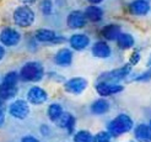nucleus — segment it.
Returning <instances> with one entry per match:
<instances>
[{
  "label": "nucleus",
  "instance_id": "4be33fe9",
  "mask_svg": "<svg viewBox=\"0 0 151 142\" xmlns=\"http://www.w3.org/2000/svg\"><path fill=\"white\" fill-rule=\"evenodd\" d=\"M109 110V103L106 99H97L91 104V111L95 115H103L108 113Z\"/></svg>",
  "mask_w": 151,
  "mask_h": 142
},
{
  "label": "nucleus",
  "instance_id": "e433bc0d",
  "mask_svg": "<svg viewBox=\"0 0 151 142\" xmlns=\"http://www.w3.org/2000/svg\"><path fill=\"white\" fill-rule=\"evenodd\" d=\"M0 104H1V101H0Z\"/></svg>",
  "mask_w": 151,
  "mask_h": 142
},
{
  "label": "nucleus",
  "instance_id": "aec40b11",
  "mask_svg": "<svg viewBox=\"0 0 151 142\" xmlns=\"http://www.w3.org/2000/svg\"><path fill=\"white\" fill-rule=\"evenodd\" d=\"M117 44L120 50H129L135 44V40L130 33H125V32H120L117 37Z\"/></svg>",
  "mask_w": 151,
  "mask_h": 142
},
{
  "label": "nucleus",
  "instance_id": "2eb2a0df",
  "mask_svg": "<svg viewBox=\"0 0 151 142\" xmlns=\"http://www.w3.org/2000/svg\"><path fill=\"white\" fill-rule=\"evenodd\" d=\"M54 62L58 66L62 67H68L70 66L73 62V52L69 48H62L57 52V55L54 57Z\"/></svg>",
  "mask_w": 151,
  "mask_h": 142
},
{
  "label": "nucleus",
  "instance_id": "423d86ee",
  "mask_svg": "<svg viewBox=\"0 0 151 142\" xmlns=\"http://www.w3.org/2000/svg\"><path fill=\"white\" fill-rule=\"evenodd\" d=\"M124 87L118 83H109V82H99L96 84V92L101 96H111L123 92Z\"/></svg>",
  "mask_w": 151,
  "mask_h": 142
},
{
  "label": "nucleus",
  "instance_id": "7ed1b4c3",
  "mask_svg": "<svg viewBox=\"0 0 151 142\" xmlns=\"http://www.w3.org/2000/svg\"><path fill=\"white\" fill-rule=\"evenodd\" d=\"M44 76L43 66L38 62H27L21 68L20 77L25 82H40Z\"/></svg>",
  "mask_w": 151,
  "mask_h": 142
},
{
  "label": "nucleus",
  "instance_id": "c756f323",
  "mask_svg": "<svg viewBox=\"0 0 151 142\" xmlns=\"http://www.w3.org/2000/svg\"><path fill=\"white\" fill-rule=\"evenodd\" d=\"M21 142H40V140H38V138H36L35 136L28 135V136H25L24 138H22Z\"/></svg>",
  "mask_w": 151,
  "mask_h": 142
},
{
  "label": "nucleus",
  "instance_id": "1a4fd4ad",
  "mask_svg": "<svg viewBox=\"0 0 151 142\" xmlns=\"http://www.w3.org/2000/svg\"><path fill=\"white\" fill-rule=\"evenodd\" d=\"M9 113L12 117L24 120L29 114V106L25 100H15L9 108Z\"/></svg>",
  "mask_w": 151,
  "mask_h": 142
},
{
  "label": "nucleus",
  "instance_id": "9d476101",
  "mask_svg": "<svg viewBox=\"0 0 151 142\" xmlns=\"http://www.w3.org/2000/svg\"><path fill=\"white\" fill-rule=\"evenodd\" d=\"M48 99L47 92L40 87H32L27 93V100L33 105H41Z\"/></svg>",
  "mask_w": 151,
  "mask_h": 142
},
{
  "label": "nucleus",
  "instance_id": "7c9ffc66",
  "mask_svg": "<svg viewBox=\"0 0 151 142\" xmlns=\"http://www.w3.org/2000/svg\"><path fill=\"white\" fill-rule=\"evenodd\" d=\"M19 1L22 4V5H28V6H31L33 4L37 3V0H19Z\"/></svg>",
  "mask_w": 151,
  "mask_h": 142
},
{
  "label": "nucleus",
  "instance_id": "bb28decb",
  "mask_svg": "<svg viewBox=\"0 0 151 142\" xmlns=\"http://www.w3.org/2000/svg\"><path fill=\"white\" fill-rule=\"evenodd\" d=\"M17 80H19V76H17V73H15V72H9L5 76L4 78V83H7V84H15L16 85L17 84Z\"/></svg>",
  "mask_w": 151,
  "mask_h": 142
},
{
  "label": "nucleus",
  "instance_id": "c85d7f7f",
  "mask_svg": "<svg viewBox=\"0 0 151 142\" xmlns=\"http://www.w3.org/2000/svg\"><path fill=\"white\" fill-rule=\"evenodd\" d=\"M140 58H141V56H140V52L135 51L134 53L130 56V59H129V64H132V66L138 64V63H139V61H140Z\"/></svg>",
  "mask_w": 151,
  "mask_h": 142
},
{
  "label": "nucleus",
  "instance_id": "39448f33",
  "mask_svg": "<svg viewBox=\"0 0 151 142\" xmlns=\"http://www.w3.org/2000/svg\"><path fill=\"white\" fill-rule=\"evenodd\" d=\"M21 41V33L12 27H4L0 31V42L4 46L7 47H14L17 46Z\"/></svg>",
  "mask_w": 151,
  "mask_h": 142
},
{
  "label": "nucleus",
  "instance_id": "a211bd4d",
  "mask_svg": "<svg viewBox=\"0 0 151 142\" xmlns=\"http://www.w3.org/2000/svg\"><path fill=\"white\" fill-rule=\"evenodd\" d=\"M84 14H85L86 19L88 21H91V22H99L103 17V10L101 9V7L96 6V5H92V4L86 7Z\"/></svg>",
  "mask_w": 151,
  "mask_h": 142
},
{
  "label": "nucleus",
  "instance_id": "2f4dec72",
  "mask_svg": "<svg viewBox=\"0 0 151 142\" xmlns=\"http://www.w3.org/2000/svg\"><path fill=\"white\" fill-rule=\"evenodd\" d=\"M87 1L92 5H97V4H101L102 1H104V0H87Z\"/></svg>",
  "mask_w": 151,
  "mask_h": 142
},
{
  "label": "nucleus",
  "instance_id": "20e7f679",
  "mask_svg": "<svg viewBox=\"0 0 151 142\" xmlns=\"http://www.w3.org/2000/svg\"><path fill=\"white\" fill-rule=\"evenodd\" d=\"M132 64H124L123 67L117 69H113L109 72H106L103 74H101L100 77V82H109V83H118V82L125 79L129 74L132 73Z\"/></svg>",
  "mask_w": 151,
  "mask_h": 142
},
{
  "label": "nucleus",
  "instance_id": "dca6fc26",
  "mask_svg": "<svg viewBox=\"0 0 151 142\" xmlns=\"http://www.w3.org/2000/svg\"><path fill=\"white\" fill-rule=\"evenodd\" d=\"M134 136L138 142H151V130L149 125L139 124L134 129Z\"/></svg>",
  "mask_w": 151,
  "mask_h": 142
},
{
  "label": "nucleus",
  "instance_id": "a878e982",
  "mask_svg": "<svg viewBox=\"0 0 151 142\" xmlns=\"http://www.w3.org/2000/svg\"><path fill=\"white\" fill-rule=\"evenodd\" d=\"M41 11L43 15L49 16L53 12V1L52 0H42L41 1Z\"/></svg>",
  "mask_w": 151,
  "mask_h": 142
},
{
  "label": "nucleus",
  "instance_id": "473e14b6",
  "mask_svg": "<svg viewBox=\"0 0 151 142\" xmlns=\"http://www.w3.org/2000/svg\"><path fill=\"white\" fill-rule=\"evenodd\" d=\"M4 56H5V50L3 46H0V61L4 58Z\"/></svg>",
  "mask_w": 151,
  "mask_h": 142
},
{
  "label": "nucleus",
  "instance_id": "f704fd0d",
  "mask_svg": "<svg viewBox=\"0 0 151 142\" xmlns=\"http://www.w3.org/2000/svg\"><path fill=\"white\" fill-rule=\"evenodd\" d=\"M147 66H151V55H150V58H149V61H147Z\"/></svg>",
  "mask_w": 151,
  "mask_h": 142
},
{
  "label": "nucleus",
  "instance_id": "9b49d317",
  "mask_svg": "<svg viewBox=\"0 0 151 142\" xmlns=\"http://www.w3.org/2000/svg\"><path fill=\"white\" fill-rule=\"evenodd\" d=\"M35 37L38 42H43V43H48V42L58 43L60 41H63V39H59V37L57 36V33L53 31V30H49V28L37 30L36 33H35Z\"/></svg>",
  "mask_w": 151,
  "mask_h": 142
},
{
  "label": "nucleus",
  "instance_id": "b1692460",
  "mask_svg": "<svg viewBox=\"0 0 151 142\" xmlns=\"http://www.w3.org/2000/svg\"><path fill=\"white\" fill-rule=\"evenodd\" d=\"M92 135L86 130H81L79 132L75 133L74 141L75 142H92Z\"/></svg>",
  "mask_w": 151,
  "mask_h": 142
},
{
  "label": "nucleus",
  "instance_id": "f257e3e1",
  "mask_svg": "<svg viewBox=\"0 0 151 142\" xmlns=\"http://www.w3.org/2000/svg\"><path fill=\"white\" fill-rule=\"evenodd\" d=\"M133 125L134 122L129 115L119 114L112 121H109L107 126V131L112 136H120V135H124V133L129 132L133 129Z\"/></svg>",
  "mask_w": 151,
  "mask_h": 142
},
{
  "label": "nucleus",
  "instance_id": "c9c22d12",
  "mask_svg": "<svg viewBox=\"0 0 151 142\" xmlns=\"http://www.w3.org/2000/svg\"><path fill=\"white\" fill-rule=\"evenodd\" d=\"M149 127H150V130H151V120H150V124H149Z\"/></svg>",
  "mask_w": 151,
  "mask_h": 142
},
{
  "label": "nucleus",
  "instance_id": "72a5a7b5",
  "mask_svg": "<svg viewBox=\"0 0 151 142\" xmlns=\"http://www.w3.org/2000/svg\"><path fill=\"white\" fill-rule=\"evenodd\" d=\"M4 124V114H3V111L0 110V126H1Z\"/></svg>",
  "mask_w": 151,
  "mask_h": 142
},
{
  "label": "nucleus",
  "instance_id": "4c0bfd02",
  "mask_svg": "<svg viewBox=\"0 0 151 142\" xmlns=\"http://www.w3.org/2000/svg\"><path fill=\"white\" fill-rule=\"evenodd\" d=\"M130 142H133V141H130Z\"/></svg>",
  "mask_w": 151,
  "mask_h": 142
},
{
  "label": "nucleus",
  "instance_id": "f03ea898",
  "mask_svg": "<svg viewBox=\"0 0 151 142\" xmlns=\"http://www.w3.org/2000/svg\"><path fill=\"white\" fill-rule=\"evenodd\" d=\"M35 20H36L35 11L28 5L17 6L12 12V21L19 27L26 28V27L32 26Z\"/></svg>",
  "mask_w": 151,
  "mask_h": 142
},
{
  "label": "nucleus",
  "instance_id": "f8f14e48",
  "mask_svg": "<svg viewBox=\"0 0 151 142\" xmlns=\"http://www.w3.org/2000/svg\"><path fill=\"white\" fill-rule=\"evenodd\" d=\"M129 12L135 16H145L150 11V3L147 0H133L129 4Z\"/></svg>",
  "mask_w": 151,
  "mask_h": 142
},
{
  "label": "nucleus",
  "instance_id": "6e6552de",
  "mask_svg": "<svg viewBox=\"0 0 151 142\" xmlns=\"http://www.w3.org/2000/svg\"><path fill=\"white\" fill-rule=\"evenodd\" d=\"M86 88H87V80L85 78H81V77L71 78L68 82H65V84H64L65 92L74 94V95L81 94Z\"/></svg>",
  "mask_w": 151,
  "mask_h": 142
},
{
  "label": "nucleus",
  "instance_id": "393cba45",
  "mask_svg": "<svg viewBox=\"0 0 151 142\" xmlns=\"http://www.w3.org/2000/svg\"><path fill=\"white\" fill-rule=\"evenodd\" d=\"M112 135L108 131H100L92 137V142H111Z\"/></svg>",
  "mask_w": 151,
  "mask_h": 142
},
{
  "label": "nucleus",
  "instance_id": "ddd939ff",
  "mask_svg": "<svg viewBox=\"0 0 151 142\" xmlns=\"http://www.w3.org/2000/svg\"><path fill=\"white\" fill-rule=\"evenodd\" d=\"M92 55L97 58H108L112 53V50L108 46L107 42L104 41H97L93 43V46L91 48Z\"/></svg>",
  "mask_w": 151,
  "mask_h": 142
},
{
  "label": "nucleus",
  "instance_id": "412c9836",
  "mask_svg": "<svg viewBox=\"0 0 151 142\" xmlns=\"http://www.w3.org/2000/svg\"><path fill=\"white\" fill-rule=\"evenodd\" d=\"M16 94H17V85L7 84L3 82L1 85H0V98L4 100H7V99L14 98Z\"/></svg>",
  "mask_w": 151,
  "mask_h": 142
},
{
  "label": "nucleus",
  "instance_id": "f3484780",
  "mask_svg": "<svg viewBox=\"0 0 151 142\" xmlns=\"http://www.w3.org/2000/svg\"><path fill=\"white\" fill-rule=\"evenodd\" d=\"M55 122L60 129H65V130H68V132H73V130L75 127V117L71 114L64 113V111Z\"/></svg>",
  "mask_w": 151,
  "mask_h": 142
},
{
  "label": "nucleus",
  "instance_id": "5701e85b",
  "mask_svg": "<svg viewBox=\"0 0 151 142\" xmlns=\"http://www.w3.org/2000/svg\"><path fill=\"white\" fill-rule=\"evenodd\" d=\"M62 114H63V108H62V105H60V104L54 103V104H50V105L48 106L47 115H48V117H49V120H52L53 122H55Z\"/></svg>",
  "mask_w": 151,
  "mask_h": 142
},
{
  "label": "nucleus",
  "instance_id": "4468645a",
  "mask_svg": "<svg viewBox=\"0 0 151 142\" xmlns=\"http://www.w3.org/2000/svg\"><path fill=\"white\" fill-rule=\"evenodd\" d=\"M69 43L74 50L82 51L90 44V39H88V36H86L84 33H75L70 37Z\"/></svg>",
  "mask_w": 151,
  "mask_h": 142
},
{
  "label": "nucleus",
  "instance_id": "cd10ccee",
  "mask_svg": "<svg viewBox=\"0 0 151 142\" xmlns=\"http://www.w3.org/2000/svg\"><path fill=\"white\" fill-rule=\"evenodd\" d=\"M133 80L134 82H149V80H151V66H149V69L146 72L139 74V76L135 77Z\"/></svg>",
  "mask_w": 151,
  "mask_h": 142
},
{
  "label": "nucleus",
  "instance_id": "6ab92c4d",
  "mask_svg": "<svg viewBox=\"0 0 151 142\" xmlns=\"http://www.w3.org/2000/svg\"><path fill=\"white\" fill-rule=\"evenodd\" d=\"M122 32L120 31V26L119 25H116V24H109V25H106L103 28H102V36L104 37L106 40L108 41H116L118 35Z\"/></svg>",
  "mask_w": 151,
  "mask_h": 142
},
{
  "label": "nucleus",
  "instance_id": "0eeeda50",
  "mask_svg": "<svg viewBox=\"0 0 151 142\" xmlns=\"http://www.w3.org/2000/svg\"><path fill=\"white\" fill-rule=\"evenodd\" d=\"M86 24H87V19L85 14L80 10H73L71 12H69L66 17V25L71 30L82 28L86 26Z\"/></svg>",
  "mask_w": 151,
  "mask_h": 142
}]
</instances>
